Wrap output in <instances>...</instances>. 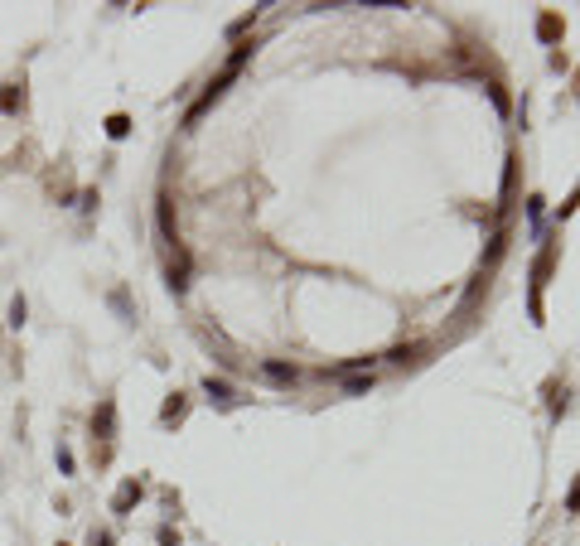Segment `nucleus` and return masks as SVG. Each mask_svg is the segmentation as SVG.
Here are the masks:
<instances>
[{"label":"nucleus","mask_w":580,"mask_h":546,"mask_svg":"<svg viewBox=\"0 0 580 546\" xmlns=\"http://www.w3.org/2000/svg\"><path fill=\"white\" fill-rule=\"evenodd\" d=\"M136 503H140V484H136V479H126V484L116 489V498H111V513H121V518H126Z\"/></svg>","instance_id":"nucleus-2"},{"label":"nucleus","mask_w":580,"mask_h":546,"mask_svg":"<svg viewBox=\"0 0 580 546\" xmlns=\"http://www.w3.org/2000/svg\"><path fill=\"white\" fill-rule=\"evenodd\" d=\"M92 546H116V537L111 532H92Z\"/></svg>","instance_id":"nucleus-12"},{"label":"nucleus","mask_w":580,"mask_h":546,"mask_svg":"<svg viewBox=\"0 0 580 546\" xmlns=\"http://www.w3.org/2000/svg\"><path fill=\"white\" fill-rule=\"evenodd\" d=\"M0 111L5 116H20L25 111V87L20 82H0Z\"/></svg>","instance_id":"nucleus-1"},{"label":"nucleus","mask_w":580,"mask_h":546,"mask_svg":"<svg viewBox=\"0 0 580 546\" xmlns=\"http://www.w3.org/2000/svg\"><path fill=\"white\" fill-rule=\"evenodd\" d=\"M261 372H266V382H276V387H295L300 382V372L285 368V363H261Z\"/></svg>","instance_id":"nucleus-4"},{"label":"nucleus","mask_w":580,"mask_h":546,"mask_svg":"<svg viewBox=\"0 0 580 546\" xmlns=\"http://www.w3.org/2000/svg\"><path fill=\"white\" fill-rule=\"evenodd\" d=\"M179 416H184V397L174 392V397H169V402H165V411H160V421H165V426H174Z\"/></svg>","instance_id":"nucleus-6"},{"label":"nucleus","mask_w":580,"mask_h":546,"mask_svg":"<svg viewBox=\"0 0 580 546\" xmlns=\"http://www.w3.org/2000/svg\"><path fill=\"white\" fill-rule=\"evenodd\" d=\"M203 392H208L213 402H232V387L222 382V377H208V382H203Z\"/></svg>","instance_id":"nucleus-8"},{"label":"nucleus","mask_w":580,"mask_h":546,"mask_svg":"<svg viewBox=\"0 0 580 546\" xmlns=\"http://www.w3.org/2000/svg\"><path fill=\"white\" fill-rule=\"evenodd\" d=\"M566 508H571V513H580V484H576V493L566 498Z\"/></svg>","instance_id":"nucleus-13"},{"label":"nucleus","mask_w":580,"mask_h":546,"mask_svg":"<svg viewBox=\"0 0 580 546\" xmlns=\"http://www.w3.org/2000/svg\"><path fill=\"white\" fill-rule=\"evenodd\" d=\"M111 431H116V406H111V402H102V406L92 411V436L111 440Z\"/></svg>","instance_id":"nucleus-3"},{"label":"nucleus","mask_w":580,"mask_h":546,"mask_svg":"<svg viewBox=\"0 0 580 546\" xmlns=\"http://www.w3.org/2000/svg\"><path fill=\"white\" fill-rule=\"evenodd\" d=\"M343 387H348V392H353V397H363V392H368V387H373V377H348V382H343Z\"/></svg>","instance_id":"nucleus-10"},{"label":"nucleus","mask_w":580,"mask_h":546,"mask_svg":"<svg viewBox=\"0 0 580 546\" xmlns=\"http://www.w3.org/2000/svg\"><path fill=\"white\" fill-rule=\"evenodd\" d=\"M107 136H111V140H126V136H131V116H121V111H116V116H107Z\"/></svg>","instance_id":"nucleus-5"},{"label":"nucleus","mask_w":580,"mask_h":546,"mask_svg":"<svg viewBox=\"0 0 580 546\" xmlns=\"http://www.w3.org/2000/svg\"><path fill=\"white\" fill-rule=\"evenodd\" d=\"M58 469H63V474H73V450H68V445H58Z\"/></svg>","instance_id":"nucleus-11"},{"label":"nucleus","mask_w":580,"mask_h":546,"mask_svg":"<svg viewBox=\"0 0 580 546\" xmlns=\"http://www.w3.org/2000/svg\"><path fill=\"white\" fill-rule=\"evenodd\" d=\"M25 314H29V309H25V295H15V300H10V324L20 329V324H25Z\"/></svg>","instance_id":"nucleus-9"},{"label":"nucleus","mask_w":580,"mask_h":546,"mask_svg":"<svg viewBox=\"0 0 580 546\" xmlns=\"http://www.w3.org/2000/svg\"><path fill=\"white\" fill-rule=\"evenodd\" d=\"M537 34H542L547 44H552V39H561V20H556V15H542V20H537Z\"/></svg>","instance_id":"nucleus-7"}]
</instances>
